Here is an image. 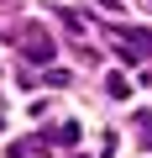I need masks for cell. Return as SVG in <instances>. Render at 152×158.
<instances>
[{"instance_id": "cell-1", "label": "cell", "mask_w": 152, "mask_h": 158, "mask_svg": "<svg viewBox=\"0 0 152 158\" xmlns=\"http://www.w3.org/2000/svg\"><path fill=\"white\" fill-rule=\"evenodd\" d=\"M21 53H26L32 63H47V58H53V37H42V32H32V42H21Z\"/></svg>"}, {"instance_id": "cell-2", "label": "cell", "mask_w": 152, "mask_h": 158, "mask_svg": "<svg viewBox=\"0 0 152 158\" xmlns=\"http://www.w3.org/2000/svg\"><path fill=\"white\" fill-rule=\"evenodd\" d=\"M53 142H68L73 148V142H79V121H58L53 127Z\"/></svg>"}, {"instance_id": "cell-3", "label": "cell", "mask_w": 152, "mask_h": 158, "mask_svg": "<svg viewBox=\"0 0 152 158\" xmlns=\"http://www.w3.org/2000/svg\"><path fill=\"white\" fill-rule=\"evenodd\" d=\"M126 95H131V85H126L121 74H110V100H126Z\"/></svg>"}, {"instance_id": "cell-4", "label": "cell", "mask_w": 152, "mask_h": 158, "mask_svg": "<svg viewBox=\"0 0 152 158\" xmlns=\"http://www.w3.org/2000/svg\"><path fill=\"white\" fill-rule=\"evenodd\" d=\"M42 85H47V90H63V85H68V74H63V69H47V79H42Z\"/></svg>"}, {"instance_id": "cell-5", "label": "cell", "mask_w": 152, "mask_h": 158, "mask_svg": "<svg viewBox=\"0 0 152 158\" xmlns=\"http://www.w3.org/2000/svg\"><path fill=\"white\" fill-rule=\"evenodd\" d=\"M142 132H147V148H152V116H142Z\"/></svg>"}, {"instance_id": "cell-6", "label": "cell", "mask_w": 152, "mask_h": 158, "mask_svg": "<svg viewBox=\"0 0 152 158\" xmlns=\"http://www.w3.org/2000/svg\"><path fill=\"white\" fill-rule=\"evenodd\" d=\"M0 132H6V116H0Z\"/></svg>"}, {"instance_id": "cell-7", "label": "cell", "mask_w": 152, "mask_h": 158, "mask_svg": "<svg viewBox=\"0 0 152 158\" xmlns=\"http://www.w3.org/2000/svg\"><path fill=\"white\" fill-rule=\"evenodd\" d=\"M73 158H84V153H73Z\"/></svg>"}]
</instances>
